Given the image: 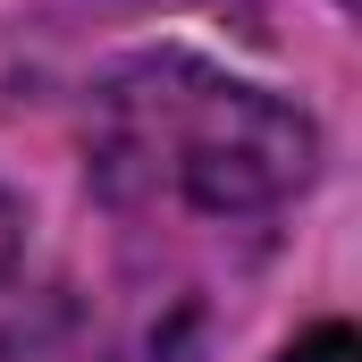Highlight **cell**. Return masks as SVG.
<instances>
[{
	"mask_svg": "<svg viewBox=\"0 0 362 362\" xmlns=\"http://www.w3.org/2000/svg\"><path fill=\"white\" fill-rule=\"evenodd\" d=\"M312 160L320 135L295 101L236 85L185 51L135 59L101 85L93 185L118 211H194V219L278 211L312 177Z\"/></svg>",
	"mask_w": 362,
	"mask_h": 362,
	"instance_id": "obj_1",
	"label": "cell"
},
{
	"mask_svg": "<svg viewBox=\"0 0 362 362\" xmlns=\"http://www.w3.org/2000/svg\"><path fill=\"white\" fill-rule=\"evenodd\" d=\"M286 362H362V337L329 320V329H312V337H303V346H295Z\"/></svg>",
	"mask_w": 362,
	"mask_h": 362,
	"instance_id": "obj_2",
	"label": "cell"
},
{
	"mask_svg": "<svg viewBox=\"0 0 362 362\" xmlns=\"http://www.w3.org/2000/svg\"><path fill=\"white\" fill-rule=\"evenodd\" d=\"M17 270V202H8V194H0V278Z\"/></svg>",
	"mask_w": 362,
	"mask_h": 362,
	"instance_id": "obj_3",
	"label": "cell"
}]
</instances>
